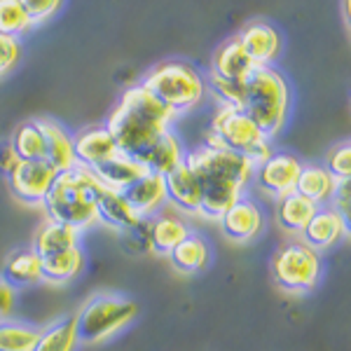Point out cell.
Here are the masks:
<instances>
[{
	"mask_svg": "<svg viewBox=\"0 0 351 351\" xmlns=\"http://www.w3.org/2000/svg\"><path fill=\"white\" fill-rule=\"evenodd\" d=\"M223 234L234 243H248L263 232L265 228V216L263 208L258 206L253 199L241 197L234 206L218 220Z\"/></svg>",
	"mask_w": 351,
	"mask_h": 351,
	"instance_id": "12",
	"label": "cell"
},
{
	"mask_svg": "<svg viewBox=\"0 0 351 351\" xmlns=\"http://www.w3.org/2000/svg\"><path fill=\"white\" fill-rule=\"evenodd\" d=\"M120 243L124 246V251L132 253V256H143L150 253V218H141L138 223L120 232Z\"/></svg>",
	"mask_w": 351,
	"mask_h": 351,
	"instance_id": "33",
	"label": "cell"
},
{
	"mask_svg": "<svg viewBox=\"0 0 351 351\" xmlns=\"http://www.w3.org/2000/svg\"><path fill=\"white\" fill-rule=\"evenodd\" d=\"M288 106H291L288 82L276 68L258 66L246 77L239 110L246 112L267 138H274L284 129Z\"/></svg>",
	"mask_w": 351,
	"mask_h": 351,
	"instance_id": "4",
	"label": "cell"
},
{
	"mask_svg": "<svg viewBox=\"0 0 351 351\" xmlns=\"http://www.w3.org/2000/svg\"><path fill=\"white\" fill-rule=\"evenodd\" d=\"M80 237L82 232L71 228V225L56 223V220H45L38 228L36 237H33V251L40 256V260L52 258L56 253L71 251V248L80 246Z\"/></svg>",
	"mask_w": 351,
	"mask_h": 351,
	"instance_id": "18",
	"label": "cell"
},
{
	"mask_svg": "<svg viewBox=\"0 0 351 351\" xmlns=\"http://www.w3.org/2000/svg\"><path fill=\"white\" fill-rule=\"evenodd\" d=\"M19 3L33 26L49 21L52 16L61 12V8H64V0H19Z\"/></svg>",
	"mask_w": 351,
	"mask_h": 351,
	"instance_id": "34",
	"label": "cell"
},
{
	"mask_svg": "<svg viewBox=\"0 0 351 351\" xmlns=\"http://www.w3.org/2000/svg\"><path fill=\"white\" fill-rule=\"evenodd\" d=\"M190 225L176 211H160L150 218V246L160 256H169L185 237L190 234Z\"/></svg>",
	"mask_w": 351,
	"mask_h": 351,
	"instance_id": "20",
	"label": "cell"
},
{
	"mask_svg": "<svg viewBox=\"0 0 351 351\" xmlns=\"http://www.w3.org/2000/svg\"><path fill=\"white\" fill-rule=\"evenodd\" d=\"M330 206L335 208L342 218V228H344V234L351 237V197H332Z\"/></svg>",
	"mask_w": 351,
	"mask_h": 351,
	"instance_id": "39",
	"label": "cell"
},
{
	"mask_svg": "<svg viewBox=\"0 0 351 351\" xmlns=\"http://www.w3.org/2000/svg\"><path fill=\"white\" fill-rule=\"evenodd\" d=\"M321 276L319 251L309 248L304 241H291L276 251L271 260V279L286 293H307Z\"/></svg>",
	"mask_w": 351,
	"mask_h": 351,
	"instance_id": "8",
	"label": "cell"
},
{
	"mask_svg": "<svg viewBox=\"0 0 351 351\" xmlns=\"http://www.w3.org/2000/svg\"><path fill=\"white\" fill-rule=\"evenodd\" d=\"M10 143H12V148L16 150L19 160H24V162L45 160V152H47V143H45V134H43V127H40V122H38V117L19 124V127L14 129Z\"/></svg>",
	"mask_w": 351,
	"mask_h": 351,
	"instance_id": "30",
	"label": "cell"
},
{
	"mask_svg": "<svg viewBox=\"0 0 351 351\" xmlns=\"http://www.w3.org/2000/svg\"><path fill=\"white\" fill-rule=\"evenodd\" d=\"M73 143H75L77 167H84L89 171H94L101 164L110 162L112 157L120 155L106 124H94V127H87L82 132L73 134Z\"/></svg>",
	"mask_w": 351,
	"mask_h": 351,
	"instance_id": "11",
	"label": "cell"
},
{
	"mask_svg": "<svg viewBox=\"0 0 351 351\" xmlns=\"http://www.w3.org/2000/svg\"><path fill=\"white\" fill-rule=\"evenodd\" d=\"M326 169L330 171V176L337 180V183L349 180L351 178V143L337 145V148L328 155V167Z\"/></svg>",
	"mask_w": 351,
	"mask_h": 351,
	"instance_id": "35",
	"label": "cell"
},
{
	"mask_svg": "<svg viewBox=\"0 0 351 351\" xmlns=\"http://www.w3.org/2000/svg\"><path fill=\"white\" fill-rule=\"evenodd\" d=\"M185 164L199 180V216L208 220L223 218L243 197V190L256 173V167L246 157L206 143L185 152Z\"/></svg>",
	"mask_w": 351,
	"mask_h": 351,
	"instance_id": "1",
	"label": "cell"
},
{
	"mask_svg": "<svg viewBox=\"0 0 351 351\" xmlns=\"http://www.w3.org/2000/svg\"><path fill=\"white\" fill-rule=\"evenodd\" d=\"M183 162H185V150L173 132L164 134L162 138L145 152L143 160H141V164H143L150 173H160V176H167Z\"/></svg>",
	"mask_w": 351,
	"mask_h": 351,
	"instance_id": "28",
	"label": "cell"
},
{
	"mask_svg": "<svg viewBox=\"0 0 351 351\" xmlns=\"http://www.w3.org/2000/svg\"><path fill=\"white\" fill-rule=\"evenodd\" d=\"M176 115L164 108L143 84L124 89L117 106L110 110L106 129L110 132L117 150L122 155L141 162L157 141L167 132H171V122Z\"/></svg>",
	"mask_w": 351,
	"mask_h": 351,
	"instance_id": "2",
	"label": "cell"
},
{
	"mask_svg": "<svg viewBox=\"0 0 351 351\" xmlns=\"http://www.w3.org/2000/svg\"><path fill=\"white\" fill-rule=\"evenodd\" d=\"M269 141L271 138L260 132L246 112L232 108V106H218L211 120V129L206 134V145L237 152V155L246 157L253 167H260L274 155Z\"/></svg>",
	"mask_w": 351,
	"mask_h": 351,
	"instance_id": "7",
	"label": "cell"
},
{
	"mask_svg": "<svg viewBox=\"0 0 351 351\" xmlns=\"http://www.w3.org/2000/svg\"><path fill=\"white\" fill-rule=\"evenodd\" d=\"M82 269H84L82 246L71 248V251H64V253H56V256L43 260L45 281H47V284H54V286L71 284L73 279H77V276L82 274Z\"/></svg>",
	"mask_w": 351,
	"mask_h": 351,
	"instance_id": "29",
	"label": "cell"
},
{
	"mask_svg": "<svg viewBox=\"0 0 351 351\" xmlns=\"http://www.w3.org/2000/svg\"><path fill=\"white\" fill-rule=\"evenodd\" d=\"M316 211H319V206L314 202H309L307 197L298 195V192H291L276 204V223L288 234H302V230L309 225Z\"/></svg>",
	"mask_w": 351,
	"mask_h": 351,
	"instance_id": "25",
	"label": "cell"
},
{
	"mask_svg": "<svg viewBox=\"0 0 351 351\" xmlns=\"http://www.w3.org/2000/svg\"><path fill=\"white\" fill-rule=\"evenodd\" d=\"M300 171H302V164H300L298 157L286 155V152H274L267 162H263L260 167H256V178L258 188L265 192V195L274 197V199H281V197L295 192Z\"/></svg>",
	"mask_w": 351,
	"mask_h": 351,
	"instance_id": "10",
	"label": "cell"
},
{
	"mask_svg": "<svg viewBox=\"0 0 351 351\" xmlns=\"http://www.w3.org/2000/svg\"><path fill=\"white\" fill-rule=\"evenodd\" d=\"M339 237H344L342 218L332 206H319V211L314 213L309 225L302 230V241L314 251L330 248Z\"/></svg>",
	"mask_w": 351,
	"mask_h": 351,
	"instance_id": "21",
	"label": "cell"
},
{
	"mask_svg": "<svg viewBox=\"0 0 351 351\" xmlns=\"http://www.w3.org/2000/svg\"><path fill=\"white\" fill-rule=\"evenodd\" d=\"M40 337V328L24 321H0V351H33Z\"/></svg>",
	"mask_w": 351,
	"mask_h": 351,
	"instance_id": "31",
	"label": "cell"
},
{
	"mask_svg": "<svg viewBox=\"0 0 351 351\" xmlns=\"http://www.w3.org/2000/svg\"><path fill=\"white\" fill-rule=\"evenodd\" d=\"M167 258L171 260L173 269L183 271V274H197V271L206 269L208 263H211V246L202 234L190 232Z\"/></svg>",
	"mask_w": 351,
	"mask_h": 351,
	"instance_id": "23",
	"label": "cell"
},
{
	"mask_svg": "<svg viewBox=\"0 0 351 351\" xmlns=\"http://www.w3.org/2000/svg\"><path fill=\"white\" fill-rule=\"evenodd\" d=\"M45 134V143H47V152H45V162L52 164L56 171H68V169L77 167L75 162V143H73V134L54 117H38Z\"/></svg>",
	"mask_w": 351,
	"mask_h": 351,
	"instance_id": "15",
	"label": "cell"
},
{
	"mask_svg": "<svg viewBox=\"0 0 351 351\" xmlns=\"http://www.w3.org/2000/svg\"><path fill=\"white\" fill-rule=\"evenodd\" d=\"M56 176H59V171L45 160H36V162L21 160L19 167L5 180H8V188L16 202L26 204V206H43L45 197L52 190Z\"/></svg>",
	"mask_w": 351,
	"mask_h": 351,
	"instance_id": "9",
	"label": "cell"
},
{
	"mask_svg": "<svg viewBox=\"0 0 351 351\" xmlns=\"http://www.w3.org/2000/svg\"><path fill=\"white\" fill-rule=\"evenodd\" d=\"M80 344L75 314H66L49 326L40 328V337H38L33 351H77Z\"/></svg>",
	"mask_w": 351,
	"mask_h": 351,
	"instance_id": "26",
	"label": "cell"
},
{
	"mask_svg": "<svg viewBox=\"0 0 351 351\" xmlns=\"http://www.w3.org/2000/svg\"><path fill=\"white\" fill-rule=\"evenodd\" d=\"M124 197L129 199V204L136 208L141 218H152L160 211H164V206L169 204L167 197V183H164V176L160 173H145L143 178H138L132 188L124 190Z\"/></svg>",
	"mask_w": 351,
	"mask_h": 351,
	"instance_id": "14",
	"label": "cell"
},
{
	"mask_svg": "<svg viewBox=\"0 0 351 351\" xmlns=\"http://www.w3.org/2000/svg\"><path fill=\"white\" fill-rule=\"evenodd\" d=\"M3 276L12 288H33L43 284V260L33 248H16L5 258Z\"/></svg>",
	"mask_w": 351,
	"mask_h": 351,
	"instance_id": "19",
	"label": "cell"
},
{
	"mask_svg": "<svg viewBox=\"0 0 351 351\" xmlns=\"http://www.w3.org/2000/svg\"><path fill=\"white\" fill-rule=\"evenodd\" d=\"M94 173L108 190L124 192L127 188H132L138 178H143V176L148 173V169H145L141 162H136L132 157H127L120 152V155L112 157L110 162H106V164H101L99 169H94Z\"/></svg>",
	"mask_w": 351,
	"mask_h": 351,
	"instance_id": "22",
	"label": "cell"
},
{
	"mask_svg": "<svg viewBox=\"0 0 351 351\" xmlns=\"http://www.w3.org/2000/svg\"><path fill=\"white\" fill-rule=\"evenodd\" d=\"M19 162L21 160H19V155H16V150L12 148V143H10V138L0 141V176L8 178V176L19 167Z\"/></svg>",
	"mask_w": 351,
	"mask_h": 351,
	"instance_id": "38",
	"label": "cell"
},
{
	"mask_svg": "<svg viewBox=\"0 0 351 351\" xmlns=\"http://www.w3.org/2000/svg\"><path fill=\"white\" fill-rule=\"evenodd\" d=\"M21 59V43L0 33V77L8 75Z\"/></svg>",
	"mask_w": 351,
	"mask_h": 351,
	"instance_id": "36",
	"label": "cell"
},
{
	"mask_svg": "<svg viewBox=\"0 0 351 351\" xmlns=\"http://www.w3.org/2000/svg\"><path fill=\"white\" fill-rule=\"evenodd\" d=\"M167 183V197L169 204H173L176 211L180 213H199L202 204V188L197 176L190 171L188 164H178L173 171L164 176Z\"/></svg>",
	"mask_w": 351,
	"mask_h": 351,
	"instance_id": "16",
	"label": "cell"
},
{
	"mask_svg": "<svg viewBox=\"0 0 351 351\" xmlns=\"http://www.w3.org/2000/svg\"><path fill=\"white\" fill-rule=\"evenodd\" d=\"M16 309V288H12L5 281V276L0 274V321L12 319Z\"/></svg>",
	"mask_w": 351,
	"mask_h": 351,
	"instance_id": "37",
	"label": "cell"
},
{
	"mask_svg": "<svg viewBox=\"0 0 351 351\" xmlns=\"http://www.w3.org/2000/svg\"><path fill=\"white\" fill-rule=\"evenodd\" d=\"M344 10H347V24L351 31V0H344Z\"/></svg>",
	"mask_w": 351,
	"mask_h": 351,
	"instance_id": "40",
	"label": "cell"
},
{
	"mask_svg": "<svg viewBox=\"0 0 351 351\" xmlns=\"http://www.w3.org/2000/svg\"><path fill=\"white\" fill-rule=\"evenodd\" d=\"M33 28L31 19L24 12L19 0H0V33L19 40L24 33Z\"/></svg>",
	"mask_w": 351,
	"mask_h": 351,
	"instance_id": "32",
	"label": "cell"
},
{
	"mask_svg": "<svg viewBox=\"0 0 351 351\" xmlns=\"http://www.w3.org/2000/svg\"><path fill=\"white\" fill-rule=\"evenodd\" d=\"M141 220V216L136 213V208L129 204V199L124 197V192L117 190H104L99 199V223H104L106 228L115 230L117 234L124 232L127 228H132Z\"/></svg>",
	"mask_w": 351,
	"mask_h": 351,
	"instance_id": "24",
	"label": "cell"
},
{
	"mask_svg": "<svg viewBox=\"0 0 351 351\" xmlns=\"http://www.w3.org/2000/svg\"><path fill=\"white\" fill-rule=\"evenodd\" d=\"M237 38L256 66H271V61L279 56L281 38L276 28L265 21H253V24L243 26Z\"/></svg>",
	"mask_w": 351,
	"mask_h": 351,
	"instance_id": "13",
	"label": "cell"
},
{
	"mask_svg": "<svg viewBox=\"0 0 351 351\" xmlns=\"http://www.w3.org/2000/svg\"><path fill=\"white\" fill-rule=\"evenodd\" d=\"M138 316L136 300L120 293H96L75 311L77 335L82 344H104L120 335Z\"/></svg>",
	"mask_w": 351,
	"mask_h": 351,
	"instance_id": "6",
	"label": "cell"
},
{
	"mask_svg": "<svg viewBox=\"0 0 351 351\" xmlns=\"http://www.w3.org/2000/svg\"><path fill=\"white\" fill-rule=\"evenodd\" d=\"M337 190V180L332 178L330 171L326 167H316V164H302V171H300L295 192L302 197H307L309 202H314L316 206L326 202H332Z\"/></svg>",
	"mask_w": 351,
	"mask_h": 351,
	"instance_id": "27",
	"label": "cell"
},
{
	"mask_svg": "<svg viewBox=\"0 0 351 351\" xmlns=\"http://www.w3.org/2000/svg\"><path fill=\"white\" fill-rule=\"evenodd\" d=\"M141 84L176 117L197 108L206 96V82L199 75V71L185 61L157 64L145 73Z\"/></svg>",
	"mask_w": 351,
	"mask_h": 351,
	"instance_id": "5",
	"label": "cell"
},
{
	"mask_svg": "<svg viewBox=\"0 0 351 351\" xmlns=\"http://www.w3.org/2000/svg\"><path fill=\"white\" fill-rule=\"evenodd\" d=\"M104 190L106 185L89 169L73 167L61 171L43 202L47 220L71 225L80 232L92 230L99 223V199Z\"/></svg>",
	"mask_w": 351,
	"mask_h": 351,
	"instance_id": "3",
	"label": "cell"
},
{
	"mask_svg": "<svg viewBox=\"0 0 351 351\" xmlns=\"http://www.w3.org/2000/svg\"><path fill=\"white\" fill-rule=\"evenodd\" d=\"M256 64L251 61V56L246 54V49L241 47L239 38H230L228 43H223L218 47V52L213 54L211 64V75L220 77V80L230 82H246V77L256 71Z\"/></svg>",
	"mask_w": 351,
	"mask_h": 351,
	"instance_id": "17",
	"label": "cell"
}]
</instances>
